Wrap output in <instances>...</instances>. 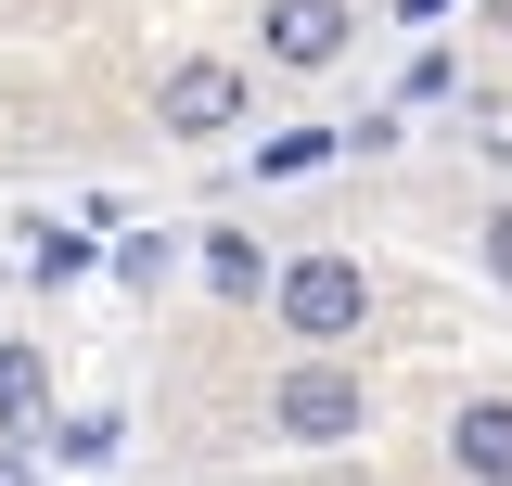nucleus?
I'll return each instance as SVG.
<instances>
[{
  "label": "nucleus",
  "instance_id": "f257e3e1",
  "mask_svg": "<svg viewBox=\"0 0 512 486\" xmlns=\"http://www.w3.org/2000/svg\"><path fill=\"white\" fill-rule=\"evenodd\" d=\"M269 435H282V448H359V435H372V384L308 346V359L269 384Z\"/></svg>",
  "mask_w": 512,
  "mask_h": 486
},
{
  "label": "nucleus",
  "instance_id": "f03ea898",
  "mask_svg": "<svg viewBox=\"0 0 512 486\" xmlns=\"http://www.w3.org/2000/svg\"><path fill=\"white\" fill-rule=\"evenodd\" d=\"M269 295H282V333H295V346H346V333L372 320V269H359L346 243H320L295 269H269Z\"/></svg>",
  "mask_w": 512,
  "mask_h": 486
},
{
  "label": "nucleus",
  "instance_id": "7ed1b4c3",
  "mask_svg": "<svg viewBox=\"0 0 512 486\" xmlns=\"http://www.w3.org/2000/svg\"><path fill=\"white\" fill-rule=\"evenodd\" d=\"M154 128H167V141H231V128H244V64H231V52L167 64V90H154Z\"/></svg>",
  "mask_w": 512,
  "mask_h": 486
},
{
  "label": "nucleus",
  "instance_id": "20e7f679",
  "mask_svg": "<svg viewBox=\"0 0 512 486\" xmlns=\"http://www.w3.org/2000/svg\"><path fill=\"white\" fill-rule=\"evenodd\" d=\"M346 39H359V13H346V0H256V52L282 64V77L346 64Z\"/></svg>",
  "mask_w": 512,
  "mask_h": 486
},
{
  "label": "nucleus",
  "instance_id": "39448f33",
  "mask_svg": "<svg viewBox=\"0 0 512 486\" xmlns=\"http://www.w3.org/2000/svg\"><path fill=\"white\" fill-rule=\"evenodd\" d=\"M448 474L461 486H512V397H461L448 410Z\"/></svg>",
  "mask_w": 512,
  "mask_h": 486
},
{
  "label": "nucleus",
  "instance_id": "423d86ee",
  "mask_svg": "<svg viewBox=\"0 0 512 486\" xmlns=\"http://www.w3.org/2000/svg\"><path fill=\"white\" fill-rule=\"evenodd\" d=\"M192 269H205L218 295H256V282H269V243H244V231H205V243H192Z\"/></svg>",
  "mask_w": 512,
  "mask_h": 486
},
{
  "label": "nucleus",
  "instance_id": "0eeeda50",
  "mask_svg": "<svg viewBox=\"0 0 512 486\" xmlns=\"http://www.w3.org/2000/svg\"><path fill=\"white\" fill-rule=\"evenodd\" d=\"M346 154V128H282V141H256V180H308Z\"/></svg>",
  "mask_w": 512,
  "mask_h": 486
},
{
  "label": "nucleus",
  "instance_id": "6e6552de",
  "mask_svg": "<svg viewBox=\"0 0 512 486\" xmlns=\"http://www.w3.org/2000/svg\"><path fill=\"white\" fill-rule=\"evenodd\" d=\"M0 423H39V346L0 333Z\"/></svg>",
  "mask_w": 512,
  "mask_h": 486
},
{
  "label": "nucleus",
  "instance_id": "1a4fd4ad",
  "mask_svg": "<svg viewBox=\"0 0 512 486\" xmlns=\"http://www.w3.org/2000/svg\"><path fill=\"white\" fill-rule=\"evenodd\" d=\"M77 269H90V243L39 218V231H26V282H77Z\"/></svg>",
  "mask_w": 512,
  "mask_h": 486
},
{
  "label": "nucleus",
  "instance_id": "9d476101",
  "mask_svg": "<svg viewBox=\"0 0 512 486\" xmlns=\"http://www.w3.org/2000/svg\"><path fill=\"white\" fill-rule=\"evenodd\" d=\"M167 269H180V243H167V231H141V243H116V282H141V295H154Z\"/></svg>",
  "mask_w": 512,
  "mask_h": 486
},
{
  "label": "nucleus",
  "instance_id": "9b49d317",
  "mask_svg": "<svg viewBox=\"0 0 512 486\" xmlns=\"http://www.w3.org/2000/svg\"><path fill=\"white\" fill-rule=\"evenodd\" d=\"M487 282H500V295H512V205H500V218H487Z\"/></svg>",
  "mask_w": 512,
  "mask_h": 486
},
{
  "label": "nucleus",
  "instance_id": "f8f14e48",
  "mask_svg": "<svg viewBox=\"0 0 512 486\" xmlns=\"http://www.w3.org/2000/svg\"><path fill=\"white\" fill-rule=\"evenodd\" d=\"M0 486H26V461H13V448H0Z\"/></svg>",
  "mask_w": 512,
  "mask_h": 486
},
{
  "label": "nucleus",
  "instance_id": "ddd939ff",
  "mask_svg": "<svg viewBox=\"0 0 512 486\" xmlns=\"http://www.w3.org/2000/svg\"><path fill=\"white\" fill-rule=\"evenodd\" d=\"M410 13H448V0H410Z\"/></svg>",
  "mask_w": 512,
  "mask_h": 486
}]
</instances>
